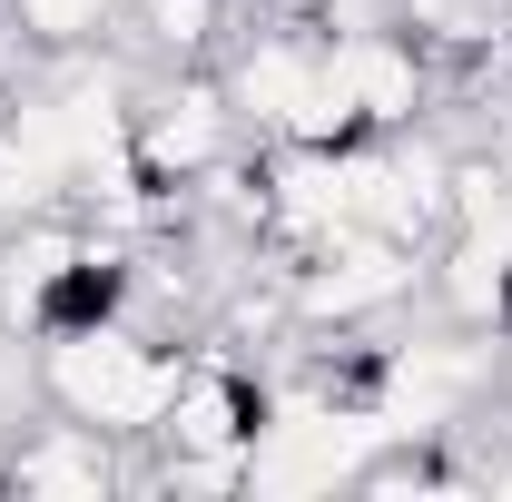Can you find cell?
Listing matches in <instances>:
<instances>
[{"label": "cell", "instance_id": "4", "mask_svg": "<svg viewBox=\"0 0 512 502\" xmlns=\"http://www.w3.org/2000/svg\"><path fill=\"white\" fill-rule=\"evenodd\" d=\"M128 0H10V20H20V40H40V50H79V40H109V20H119Z\"/></svg>", "mask_w": 512, "mask_h": 502}, {"label": "cell", "instance_id": "1", "mask_svg": "<svg viewBox=\"0 0 512 502\" xmlns=\"http://www.w3.org/2000/svg\"><path fill=\"white\" fill-rule=\"evenodd\" d=\"M188 365H197V345L148 335L138 315L50 325V335H40V404L69 414V424H99V434H119V443H158Z\"/></svg>", "mask_w": 512, "mask_h": 502}, {"label": "cell", "instance_id": "3", "mask_svg": "<svg viewBox=\"0 0 512 502\" xmlns=\"http://www.w3.org/2000/svg\"><path fill=\"white\" fill-rule=\"evenodd\" d=\"M128 463H138V443L99 434V424H30V434H0V493H30V502H99L128 483Z\"/></svg>", "mask_w": 512, "mask_h": 502}, {"label": "cell", "instance_id": "2", "mask_svg": "<svg viewBox=\"0 0 512 502\" xmlns=\"http://www.w3.org/2000/svg\"><path fill=\"white\" fill-rule=\"evenodd\" d=\"M128 148H138V178L148 188L188 207L217 168L247 158L256 138H247V119H237V99H227L217 69H148L138 79V109H128Z\"/></svg>", "mask_w": 512, "mask_h": 502}]
</instances>
